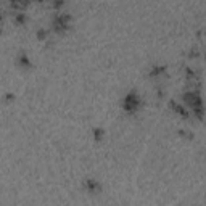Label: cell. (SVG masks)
<instances>
[{
    "instance_id": "cell-1",
    "label": "cell",
    "mask_w": 206,
    "mask_h": 206,
    "mask_svg": "<svg viewBox=\"0 0 206 206\" xmlns=\"http://www.w3.org/2000/svg\"><path fill=\"white\" fill-rule=\"evenodd\" d=\"M137 105H139V97H137V94L131 92V94L126 97V108L134 110V108H137Z\"/></svg>"
}]
</instances>
